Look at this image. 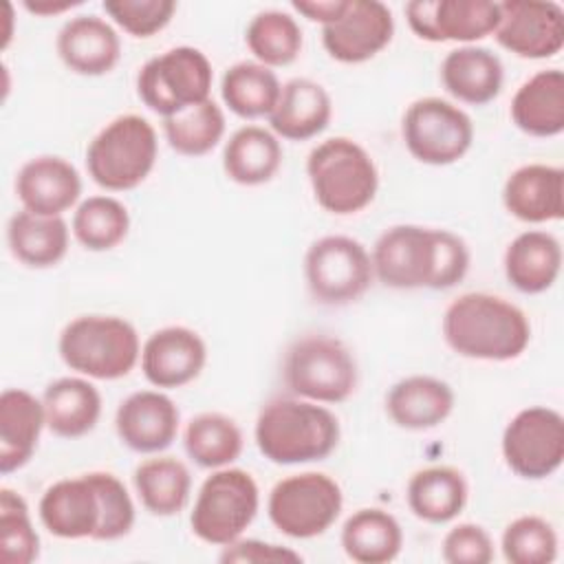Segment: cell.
Masks as SVG:
<instances>
[{
  "label": "cell",
  "instance_id": "cell-1",
  "mask_svg": "<svg viewBox=\"0 0 564 564\" xmlns=\"http://www.w3.org/2000/svg\"><path fill=\"white\" fill-rule=\"evenodd\" d=\"M37 516L59 540L112 542L132 531L134 502L115 474L90 471L46 487Z\"/></svg>",
  "mask_w": 564,
  "mask_h": 564
},
{
  "label": "cell",
  "instance_id": "cell-2",
  "mask_svg": "<svg viewBox=\"0 0 564 564\" xmlns=\"http://www.w3.org/2000/svg\"><path fill=\"white\" fill-rule=\"evenodd\" d=\"M370 258L377 280L399 291L452 289L467 275L471 260L460 236L421 225L388 227Z\"/></svg>",
  "mask_w": 564,
  "mask_h": 564
},
{
  "label": "cell",
  "instance_id": "cell-3",
  "mask_svg": "<svg viewBox=\"0 0 564 564\" xmlns=\"http://www.w3.org/2000/svg\"><path fill=\"white\" fill-rule=\"evenodd\" d=\"M443 339L460 357L480 361L518 359L531 341L522 308L482 291L458 295L443 313Z\"/></svg>",
  "mask_w": 564,
  "mask_h": 564
},
{
  "label": "cell",
  "instance_id": "cell-4",
  "mask_svg": "<svg viewBox=\"0 0 564 564\" xmlns=\"http://www.w3.org/2000/svg\"><path fill=\"white\" fill-rule=\"evenodd\" d=\"M256 445L275 465H302L328 458L339 445V419L308 399L278 397L256 419Z\"/></svg>",
  "mask_w": 564,
  "mask_h": 564
},
{
  "label": "cell",
  "instance_id": "cell-5",
  "mask_svg": "<svg viewBox=\"0 0 564 564\" xmlns=\"http://www.w3.org/2000/svg\"><path fill=\"white\" fill-rule=\"evenodd\" d=\"M306 174L317 205L335 216L366 209L379 189V170L372 156L348 137L317 143L308 152Z\"/></svg>",
  "mask_w": 564,
  "mask_h": 564
},
{
  "label": "cell",
  "instance_id": "cell-6",
  "mask_svg": "<svg viewBox=\"0 0 564 564\" xmlns=\"http://www.w3.org/2000/svg\"><path fill=\"white\" fill-rule=\"evenodd\" d=\"M62 361L82 377L115 381L141 359L137 328L117 315H79L70 319L57 341Z\"/></svg>",
  "mask_w": 564,
  "mask_h": 564
},
{
  "label": "cell",
  "instance_id": "cell-7",
  "mask_svg": "<svg viewBox=\"0 0 564 564\" xmlns=\"http://www.w3.org/2000/svg\"><path fill=\"white\" fill-rule=\"evenodd\" d=\"M159 139L141 115H119L108 121L86 148L88 176L108 192L139 187L154 170Z\"/></svg>",
  "mask_w": 564,
  "mask_h": 564
},
{
  "label": "cell",
  "instance_id": "cell-8",
  "mask_svg": "<svg viewBox=\"0 0 564 564\" xmlns=\"http://www.w3.org/2000/svg\"><path fill=\"white\" fill-rule=\"evenodd\" d=\"M260 489L240 467H220L203 480L189 513L192 533L212 546H229L253 522Z\"/></svg>",
  "mask_w": 564,
  "mask_h": 564
},
{
  "label": "cell",
  "instance_id": "cell-9",
  "mask_svg": "<svg viewBox=\"0 0 564 564\" xmlns=\"http://www.w3.org/2000/svg\"><path fill=\"white\" fill-rule=\"evenodd\" d=\"M284 383L315 403H341L357 390V361L344 341L328 335H306L291 344L284 357Z\"/></svg>",
  "mask_w": 564,
  "mask_h": 564
},
{
  "label": "cell",
  "instance_id": "cell-10",
  "mask_svg": "<svg viewBox=\"0 0 564 564\" xmlns=\"http://www.w3.org/2000/svg\"><path fill=\"white\" fill-rule=\"evenodd\" d=\"M212 62L200 48L174 46L150 57L137 73V95L156 115L172 117L209 99Z\"/></svg>",
  "mask_w": 564,
  "mask_h": 564
},
{
  "label": "cell",
  "instance_id": "cell-11",
  "mask_svg": "<svg viewBox=\"0 0 564 564\" xmlns=\"http://www.w3.org/2000/svg\"><path fill=\"white\" fill-rule=\"evenodd\" d=\"M341 507L339 482L322 471H302L278 480L267 500L271 524L295 540L326 533L339 518Z\"/></svg>",
  "mask_w": 564,
  "mask_h": 564
},
{
  "label": "cell",
  "instance_id": "cell-12",
  "mask_svg": "<svg viewBox=\"0 0 564 564\" xmlns=\"http://www.w3.org/2000/svg\"><path fill=\"white\" fill-rule=\"evenodd\" d=\"M375 278L368 249L350 236H322L304 256V280L313 300L344 306L359 300Z\"/></svg>",
  "mask_w": 564,
  "mask_h": 564
},
{
  "label": "cell",
  "instance_id": "cell-13",
  "mask_svg": "<svg viewBox=\"0 0 564 564\" xmlns=\"http://www.w3.org/2000/svg\"><path fill=\"white\" fill-rule=\"evenodd\" d=\"M401 137L408 152L425 165H452L474 143L471 117L456 104L441 97L412 101L401 121Z\"/></svg>",
  "mask_w": 564,
  "mask_h": 564
},
{
  "label": "cell",
  "instance_id": "cell-14",
  "mask_svg": "<svg viewBox=\"0 0 564 564\" xmlns=\"http://www.w3.org/2000/svg\"><path fill=\"white\" fill-rule=\"evenodd\" d=\"M507 467L524 480L553 476L564 460V416L546 405L520 410L500 441Z\"/></svg>",
  "mask_w": 564,
  "mask_h": 564
},
{
  "label": "cell",
  "instance_id": "cell-15",
  "mask_svg": "<svg viewBox=\"0 0 564 564\" xmlns=\"http://www.w3.org/2000/svg\"><path fill=\"white\" fill-rule=\"evenodd\" d=\"M496 42L522 59H546L564 46V9L553 0L498 2Z\"/></svg>",
  "mask_w": 564,
  "mask_h": 564
},
{
  "label": "cell",
  "instance_id": "cell-16",
  "mask_svg": "<svg viewBox=\"0 0 564 564\" xmlns=\"http://www.w3.org/2000/svg\"><path fill=\"white\" fill-rule=\"evenodd\" d=\"M405 20L421 40L471 44L494 35L500 9L491 0H412Z\"/></svg>",
  "mask_w": 564,
  "mask_h": 564
},
{
  "label": "cell",
  "instance_id": "cell-17",
  "mask_svg": "<svg viewBox=\"0 0 564 564\" xmlns=\"http://www.w3.org/2000/svg\"><path fill=\"white\" fill-rule=\"evenodd\" d=\"M394 35L392 11L379 0H346L341 15L322 26L326 53L341 64H361L381 53Z\"/></svg>",
  "mask_w": 564,
  "mask_h": 564
},
{
  "label": "cell",
  "instance_id": "cell-18",
  "mask_svg": "<svg viewBox=\"0 0 564 564\" xmlns=\"http://www.w3.org/2000/svg\"><path fill=\"white\" fill-rule=\"evenodd\" d=\"M205 364L207 346L187 326L159 328L141 346V370L154 388H183L203 372Z\"/></svg>",
  "mask_w": 564,
  "mask_h": 564
},
{
  "label": "cell",
  "instance_id": "cell-19",
  "mask_svg": "<svg viewBox=\"0 0 564 564\" xmlns=\"http://www.w3.org/2000/svg\"><path fill=\"white\" fill-rule=\"evenodd\" d=\"M181 412L161 390H139L126 397L115 414L119 441L137 454H159L178 434Z\"/></svg>",
  "mask_w": 564,
  "mask_h": 564
},
{
  "label": "cell",
  "instance_id": "cell-20",
  "mask_svg": "<svg viewBox=\"0 0 564 564\" xmlns=\"http://www.w3.org/2000/svg\"><path fill=\"white\" fill-rule=\"evenodd\" d=\"M15 194L26 212L62 216L79 200L82 176L64 156L40 154L18 170Z\"/></svg>",
  "mask_w": 564,
  "mask_h": 564
},
{
  "label": "cell",
  "instance_id": "cell-21",
  "mask_svg": "<svg viewBox=\"0 0 564 564\" xmlns=\"http://www.w3.org/2000/svg\"><path fill=\"white\" fill-rule=\"evenodd\" d=\"M55 48L64 66L84 77L110 73L121 57V40L99 15H75L57 33Z\"/></svg>",
  "mask_w": 564,
  "mask_h": 564
},
{
  "label": "cell",
  "instance_id": "cell-22",
  "mask_svg": "<svg viewBox=\"0 0 564 564\" xmlns=\"http://www.w3.org/2000/svg\"><path fill=\"white\" fill-rule=\"evenodd\" d=\"M505 209L531 225L564 216V172L557 165L527 163L513 170L502 187Z\"/></svg>",
  "mask_w": 564,
  "mask_h": 564
},
{
  "label": "cell",
  "instance_id": "cell-23",
  "mask_svg": "<svg viewBox=\"0 0 564 564\" xmlns=\"http://www.w3.org/2000/svg\"><path fill=\"white\" fill-rule=\"evenodd\" d=\"M46 427L42 399L22 388L0 394V471L4 476L22 469L35 454Z\"/></svg>",
  "mask_w": 564,
  "mask_h": 564
},
{
  "label": "cell",
  "instance_id": "cell-24",
  "mask_svg": "<svg viewBox=\"0 0 564 564\" xmlns=\"http://www.w3.org/2000/svg\"><path fill=\"white\" fill-rule=\"evenodd\" d=\"M330 117L333 101L328 90L308 77H293L282 84L269 123L275 137L286 141H308L328 128Z\"/></svg>",
  "mask_w": 564,
  "mask_h": 564
},
{
  "label": "cell",
  "instance_id": "cell-25",
  "mask_svg": "<svg viewBox=\"0 0 564 564\" xmlns=\"http://www.w3.org/2000/svg\"><path fill=\"white\" fill-rule=\"evenodd\" d=\"M441 82L454 99L469 106H485L500 95L505 68L494 51L463 44L443 57Z\"/></svg>",
  "mask_w": 564,
  "mask_h": 564
},
{
  "label": "cell",
  "instance_id": "cell-26",
  "mask_svg": "<svg viewBox=\"0 0 564 564\" xmlns=\"http://www.w3.org/2000/svg\"><path fill=\"white\" fill-rule=\"evenodd\" d=\"M502 267L509 284L516 291L527 295L544 293L560 278L562 245L549 231H522L507 245Z\"/></svg>",
  "mask_w": 564,
  "mask_h": 564
},
{
  "label": "cell",
  "instance_id": "cell-27",
  "mask_svg": "<svg viewBox=\"0 0 564 564\" xmlns=\"http://www.w3.org/2000/svg\"><path fill=\"white\" fill-rule=\"evenodd\" d=\"M454 403L456 397L449 383L430 375L405 377L386 394V412L392 423L414 432L441 425L452 414Z\"/></svg>",
  "mask_w": 564,
  "mask_h": 564
},
{
  "label": "cell",
  "instance_id": "cell-28",
  "mask_svg": "<svg viewBox=\"0 0 564 564\" xmlns=\"http://www.w3.org/2000/svg\"><path fill=\"white\" fill-rule=\"evenodd\" d=\"M511 121L531 137H557L564 132V73L546 68L522 82L511 99Z\"/></svg>",
  "mask_w": 564,
  "mask_h": 564
},
{
  "label": "cell",
  "instance_id": "cell-29",
  "mask_svg": "<svg viewBox=\"0 0 564 564\" xmlns=\"http://www.w3.org/2000/svg\"><path fill=\"white\" fill-rule=\"evenodd\" d=\"M46 427L59 438H82L101 416V394L84 377H59L42 394Z\"/></svg>",
  "mask_w": 564,
  "mask_h": 564
},
{
  "label": "cell",
  "instance_id": "cell-30",
  "mask_svg": "<svg viewBox=\"0 0 564 564\" xmlns=\"http://www.w3.org/2000/svg\"><path fill=\"white\" fill-rule=\"evenodd\" d=\"M70 231L62 216L15 212L7 225L11 256L29 269H48L64 260Z\"/></svg>",
  "mask_w": 564,
  "mask_h": 564
},
{
  "label": "cell",
  "instance_id": "cell-31",
  "mask_svg": "<svg viewBox=\"0 0 564 564\" xmlns=\"http://www.w3.org/2000/svg\"><path fill=\"white\" fill-rule=\"evenodd\" d=\"M469 487L456 467L432 465L412 474L405 487L410 511L430 524H445L454 520L467 505Z\"/></svg>",
  "mask_w": 564,
  "mask_h": 564
},
{
  "label": "cell",
  "instance_id": "cell-32",
  "mask_svg": "<svg viewBox=\"0 0 564 564\" xmlns=\"http://www.w3.org/2000/svg\"><path fill=\"white\" fill-rule=\"evenodd\" d=\"M282 165L280 139L262 126L238 128L223 148V170L229 181L256 187L269 183Z\"/></svg>",
  "mask_w": 564,
  "mask_h": 564
},
{
  "label": "cell",
  "instance_id": "cell-33",
  "mask_svg": "<svg viewBox=\"0 0 564 564\" xmlns=\"http://www.w3.org/2000/svg\"><path fill=\"white\" fill-rule=\"evenodd\" d=\"M341 549L357 564H388L397 560L403 546L399 520L379 509H357L341 527Z\"/></svg>",
  "mask_w": 564,
  "mask_h": 564
},
{
  "label": "cell",
  "instance_id": "cell-34",
  "mask_svg": "<svg viewBox=\"0 0 564 564\" xmlns=\"http://www.w3.org/2000/svg\"><path fill=\"white\" fill-rule=\"evenodd\" d=\"M132 482L141 505L152 516H176L189 502L192 474L185 463L174 456H156L139 463Z\"/></svg>",
  "mask_w": 564,
  "mask_h": 564
},
{
  "label": "cell",
  "instance_id": "cell-35",
  "mask_svg": "<svg viewBox=\"0 0 564 564\" xmlns=\"http://www.w3.org/2000/svg\"><path fill=\"white\" fill-rule=\"evenodd\" d=\"M282 84L278 75L260 62H236L220 82L225 106L242 119L269 117L278 104Z\"/></svg>",
  "mask_w": 564,
  "mask_h": 564
},
{
  "label": "cell",
  "instance_id": "cell-36",
  "mask_svg": "<svg viewBox=\"0 0 564 564\" xmlns=\"http://www.w3.org/2000/svg\"><path fill=\"white\" fill-rule=\"evenodd\" d=\"M183 445L203 469L229 467L242 454V432L234 419L220 412H200L189 419Z\"/></svg>",
  "mask_w": 564,
  "mask_h": 564
},
{
  "label": "cell",
  "instance_id": "cell-37",
  "mask_svg": "<svg viewBox=\"0 0 564 564\" xmlns=\"http://www.w3.org/2000/svg\"><path fill=\"white\" fill-rule=\"evenodd\" d=\"M245 42L256 62L278 68L297 59L304 37L297 20L291 13L267 9L251 18L245 31Z\"/></svg>",
  "mask_w": 564,
  "mask_h": 564
},
{
  "label": "cell",
  "instance_id": "cell-38",
  "mask_svg": "<svg viewBox=\"0 0 564 564\" xmlns=\"http://www.w3.org/2000/svg\"><path fill=\"white\" fill-rule=\"evenodd\" d=\"M70 229L84 249L110 251L126 240L130 231V214L115 196H88L77 205Z\"/></svg>",
  "mask_w": 564,
  "mask_h": 564
},
{
  "label": "cell",
  "instance_id": "cell-39",
  "mask_svg": "<svg viewBox=\"0 0 564 564\" xmlns=\"http://www.w3.org/2000/svg\"><path fill=\"white\" fill-rule=\"evenodd\" d=\"M225 112L209 97L163 119V134L170 148L183 156H203L212 152L225 134Z\"/></svg>",
  "mask_w": 564,
  "mask_h": 564
},
{
  "label": "cell",
  "instance_id": "cell-40",
  "mask_svg": "<svg viewBox=\"0 0 564 564\" xmlns=\"http://www.w3.org/2000/svg\"><path fill=\"white\" fill-rule=\"evenodd\" d=\"M40 555V535L31 522V511L22 494L0 489V562L31 564Z\"/></svg>",
  "mask_w": 564,
  "mask_h": 564
},
{
  "label": "cell",
  "instance_id": "cell-41",
  "mask_svg": "<svg viewBox=\"0 0 564 564\" xmlns=\"http://www.w3.org/2000/svg\"><path fill=\"white\" fill-rule=\"evenodd\" d=\"M500 549L509 564H551L557 557V533L540 516H520L505 527Z\"/></svg>",
  "mask_w": 564,
  "mask_h": 564
},
{
  "label": "cell",
  "instance_id": "cell-42",
  "mask_svg": "<svg viewBox=\"0 0 564 564\" xmlns=\"http://www.w3.org/2000/svg\"><path fill=\"white\" fill-rule=\"evenodd\" d=\"M101 7L132 37H152L176 11L174 0H104Z\"/></svg>",
  "mask_w": 564,
  "mask_h": 564
},
{
  "label": "cell",
  "instance_id": "cell-43",
  "mask_svg": "<svg viewBox=\"0 0 564 564\" xmlns=\"http://www.w3.org/2000/svg\"><path fill=\"white\" fill-rule=\"evenodd\" d=\"M494 555L491 535L485 527L474 522L452 527L441 544V557L447 564H489Z\"/></svg>",
  "mask_w": 564,
  "mask_h": 564
},
{
  "label": "cell",
  "instance_id": "cell-44",
  "mask_svg": "<svg viewBox=\"0 0 564 564\" xmlns=\"http://www.w3.org/2000/svg\"><path fill=\"white\" fill-rule=\"evenodd\" d=\"M220 562H302V555L297 551H291L280 544L262 542V540H236L229 546H223Z\"/></svg>",
  "mask_w": 564,
  "mask_h": 564
},
{
  "label": "cell",
  "instance_id": "cell-45",
  "mask_svg": "<svg viewBox=\"0 0 564 564\" xmlns=\"http://www.w3.org/2000/svg\"><path fill=\"white\" fill-rule=\"evenodd\" d=\"M291 7L311 22H319L322 26H326L341 15L346 0H295L291 2Z\"/></svg>",
  "mask_w": 564,
  "mask_h": 564
},
{
  "label": "cell",
  "instance_id": "cell-46",
  "mask_svg": "<svg viewBox=\"0 0 564 564\" xmlns=\"http://www.w3.org/2000/svg\"><path fill=\"white\" fill-rule=\"evenodd\" d=\"M77 4H82V0H24V9L35 15H57Z\"/></svg>",
  "mask_w": 564,
  "mask_h": 564
}]
</instances>
